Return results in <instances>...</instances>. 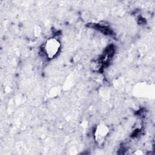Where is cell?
<instances>
[{
	"mask_svg": "<svg viewBox=\"0 0 155 155\" xmlns=\"http://www.w3.org/2000/svg\"><path fill=\"white\" fill-rule=\"evenodd\" d=\"M61 47L59 41L55 38L48 39L44 45V51L46 56L51 59L54 58L59 52Z\"/></svg>",
	"mask_w": 155,
	"mask_h": 155,
	"instance_id": "obj_1",
	"label": "cell"
},
{
	"mask_svg": "<svg viewBox=\"0 0 155 155\" xmlns=\"http://www.w3.org/2000/svg\"><path fill=\"white\" fill-rule=\"evenodd\" d=\"M108 132L109 129L107 125L103 124H99L96 127L94 132V137L96 141L99 144L102 143L104 142Z\"/></svg>",
	"mask_w": 155,
	"mask_h": 155,
	"instance_id": "obj_2",
	"label": "cell"
}]
</instances>
